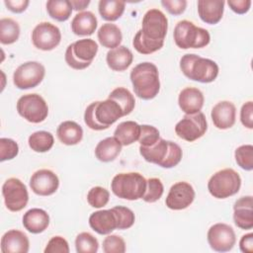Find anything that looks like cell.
<instances>
[{
	"label": "cell",
	"mask_w": 253,
	"mask_h": 253,
	"mask_svg": "<svg viewBox=\"0 0 253 253\" xmlns=\"http://www.w3.org/2000/svg\"><path fill=\"white\" fill-rule=\"evenodd\" d=\"M29 247L28 236L23 231L17 229L8 230L1 238L2 253H27Z\"/></svg>",
	"instance_id": "cell-20"
},
{
	"label": "cell",
	"mask_w": 253,
	"mask_h": 253,
	"mask_svg": "<svg viewBox=\"0 0 253 253\" xmlns=\"http://www.w3.org/2000/svg\"><path fill=\"white\" fill-rule=\"evenodd\" d=\"M130 81L137 97L142 100H151L160 90L159 72L155 64L141 62L135 65L130 71Z\"/></svg>",
	"instance_id": "cell-2"
},
{
	"label": "cell",
	"mask_w": 253,
	"mask_h": 253,
	"mask_svg": "<svg viewBox=\"0 0 253 253\" xmlns=\"http://www.w3.org/2000/svg\"><path fill=\"white\" fill-rule=\"evenodd\" d=\"M126 3L119 0H100L98 9L101 17L109 22L117 21L124 14Z\"/></svg>",
	"instance_id": "cell-31"
},
{
	"label": "cell",
	"mask_w": 253,
	"mask_h": 253,
	"mask_svg": "<svg viewBox=\"0 0 253 253\" xmlns=\"http://www.w3.org/2000/svg\"><path fill=\"white\" fill-rule=\"evenodd\" d=\"M56 134L59 141L63 144L75 145L81 141L83 137V129L76 122L65 121L58 126Z\"/></svg>",
	"instance_id": "cell-28"
},
{
	"label": "cell",
	"mask_w": 253,
	"mask_h": 253,
	"mask_svg": "<svg viewBox=\"0 0 253 253\" xmlns=\"http://www.w3.org/2000/svg\"><path fill=\"white\" fill-rule=\"evenodd\" d=\"M97 18L90 11H82L71 21V30L77 36H91L97 28Z\"/></svg>",
	"instance_id": "cell-26"
},
{
	"label": "cell",
	"mask_w": 253,
	"mask_h": 253,
	"mask_svg": "<svg viewBox=\"0 0 253 253\" xmlns=\"http://www.w3.org/2000/svg\"><path fill=\"white\" fill-rule=\"evenodd\" d=\"M110 200V193L107 189L96 186L89 190L87 194V201L89 205L93 208H103L105 207Z\"/></svg>",
	"instance_id": "cell-40"
},
{
	"label": "cell",
	"mask_w": 253,
	"mask_h": 253,
	"mask_svg": "<svg viewBox=\"0 0 253 253\" xmlns=\"http://www.w3.org/2000/svg\"><path fill=\"white\" fill-rule=\"evenodd\" d=\"M122 146L121 142L115 136L106 137L96 145L95 155L102 162H111L121 153Z\"/></svg>",
	"instance_id": "cell-27"
},
{
	"label": "cell",
	"mask_w": 253,
	"mask_h": 253,
	"mask_svg": "<svg viewBox=\"0 0 253 253\" xmlns=\"http://www.w3.org/2000/svg\"><path fill=\"white\" fill-rule=\"evenodd\" d=\"M235 161L242 169L251 171L253 169V146L251 144H244L235 149Z\"/></svg>",
	"instance_id": "cell-38"
},
{
	"label": "cell",
	"mask_w": 253,
	"mask_h": 253,
	"mask_svg": "<svg viewBox=\"0 0 253 253\" xmlns=\"http://www.w3.org/2000/svg\"><path fill=\"white\" fill-rule=\"evenodd\" d=\"M208 242L211 248L217 252L230 251L236 242L233 228L226 223H215L208 231Z\"/></svg>",
	"instance_id": "cell-15"
},
{
	"label": "cell",
	"mask_w": 253,
	"mask_h": 253,
	"mask_svg": "<svg viewBox=\"0 0 253 253\" xmlns=\"http://www.w3.org/2000/svg\"><path fill=\"white\" fill-rule=\"evenodd\" d=\"M19 153L18 143L11 139L2 137L0 138V161L11 160L15 158Z\"/></svg>",
	"instance_id": "cell-44"
},
{
	"label": "cell",
	"mask_w": 253,
	"mask_h": 253,
	"mask_svg": "<svg viewBox=\"0 0 253 253\" xmlns=\"http://www.w3.org/2000/svg\"><path fill=\"white\" fill-rule=\"evenodd\" d=\"M211 116L215 127L227 129L235 124L236 108L230 101H220L213 106Z\"/></svg>",
	"instance_id": "cell-18"
},
{
	"label": "cell",
	"mask_w": 253,
	"mask_h": 253,
	"mask_svg": "<svg viewBox=\"0 0 253 253\" xmlns=\"http://www.w3.org/2000/svg\"><path fill=\"white\" fill-rule=\"evenodd\" d=\"M223 0H199L198 13L203 22L210 25L217 24L223 15Z\"/></svg>",
	"instance_id": "cell-23"
},
{
	"label": "cell",
	"mask_w": 253,
	"mask_h": 253,
	"mask_svg": "<svg viewBox=\"0 0 253 253\" xmlns=\"http://www.w3.org/2000/svg\"><path fill=\"white\" fill-rule=\"evenodd\" d=\"M173 38L176 45L180 48H202L210 43V33L193 22L182 20L177 23L174 29Z\"/></svg>",
	"instance_id": "cell-5"
},
{
	"label": "cell",
	"mask_w": 253,
	"mask_h": 253,
	"mask_svg": "<svg viewBox=\"0 0 253 253\" xmlns=\"http://www.w3.org/2000/svg\"><path fill=\"white\" fill-rule=\"evenodd\" d=\"M142 28L140 30L143 37L151 41H164L167 30L168 20L159 9L148 10L142 19Z\"/></svg>",
	"instance_id": "cell-13"
},
{
	"label": "cell",
	"mask_w": 253,
	"mask_h": 253,
	"mask_svg": "<svg viewBox=\"0 0 253 253\" xmlns=\"http://www.w3.org/2000/svg\"><path fill=\"white\" fill-rule=\"evenodd\" d=\"M133 55L129 48L125 45H119L107 52L106 61L108 66L114 71H124L132 62Z\"/></svg>",
	"instance_id": "cell-25"
},
{
	"label": "cell",
	"mask_w": 253,
	"mask_h": 253,
	"mask_svg": "<svg viewBox=\"0 0 253 253\" xmlns=\"http://www.w3.org/2000/svg\"><path fill=\"white\" fill-rule=\"evenodd\" d=\"M240 250L243 253H252L253 252V233H247L243 235L239 241Z\"/></svg>",
	"instance_id": "cell-50"
},
{
	"label": "cell",
	"mask_w": 253,
	"mask_h": 253,
	"mask_svg": "<svg viewBox=\"0 0 253 253\" xmlns=\"http://www.w3.org/2000/svg\"><path fill=\"white\" fill-rule=\"evenodd\" d=\"M208 129L206 116L202 112L185 115L175 126L176 134L189 142L202 137Z\"/></svg>",
	"instance_id": "cell-10"
},
{
	"label": "cell",
	"mask_w": 253,
	"mask_h": 253,
	"mask_svg": "<svg viewBox=\"0 0 253 253\" xmlns=\"http://www.w3.org/2000/svg\"><path fill=\"white\" fill-rule=\"evenodd\" d=\"M29 146L36 152H46L51 149L54 143L53 135L45 130H39L33 132L28 139Z\"/></svg>",
	"instance_id": "cell-33"
},
{
	"label": "cell",
	"mask_w": 253,
	"mask_h": 253,
	"mask_svg": "<svg viewBox=\"0 0 253 253\" xmlns=\"http://www.w3.org/2000/svg\"><path fill=\"white\" fill-rule=\"evenodd\" d=\"M160 138L159 130L149 125L140 126V134L138 138V142L141 146H150L158 141Z\"/></svg>",
	"instance_id": "cell-42"
},
{
	"label": "cell",
	"mask_w": 253,
	"mask_h": 253,
	"mask_svg": "<svg viewBox=\"0 0 253 253\" xmlns=\"http://www.w3.org/2000/svg\"><path fill=\"white\" fill-rule=\"evenodd\" d=\"M17 111L21 117L33 124L43 122L48 115V107L39 94H26L19 98Z\"/></svg>",
	"instance_id": "cell-9"
},
{
	"label": "cell",
	"mask_w": 253,
	"mask_h": 253,
	"mask_svg": "<svg viewBox=\"0 0 253 253\" xmlns=\"http://www.w3.org/2000/svg\"><path fill=\"white\" fill-rule=\"evenodd\" d=\"M180 68L187 78L201 83H211L218 75V65L213 60L194 53L182 56Z\"/></svg>",
	"instance_id": "cell-4"
},
{
	"label": "cell",
	"mask_w": 253,
	"mask_h": 253,
	"mask_svg": "<svg viewBox=\"0 0 253 253\" xmlns=\"http://www.w3.org/2000/svg\"><path fill=\"white\" fill-rule=\"evenodd\" d=\"M140 134V126L133 121H126L119 124L115 129L114 136L122 145H130L138 140Z\"/></svg>",
	"instance_id": "cell-30"
},
{
	"label": "cell",
	"mask_w": 253,
	"mask_h": 253,
	"mask_svg": "<svg viewBox=\"0 0 253 253\" xmlns=\"http://www.w3.org/2000/svg\"><path fill=\"white\" fill-rule=\"evenodd\" d=\"M20 37L19 24L11 18L0 20V42L3 44H11L18 41Z\"/></svg>",
	"instance_id": "cell-35"
},
{
	"label": "cell",
	"mask_w": 253,
	"mask_h": 253,
	"mask_svg": "<svg viewBox=\"0 0 253 253\" xmlns=\"http://www.w3.org/2000/svg\"><path fill=\"white\" fill-rule=\"evenodd\" d=\"M112 210L117 217L118 229H127L133 225L135 215L130 209L123 206H117L115 208H112Z\"/></svg>",
	"instance_id": "cell-41"
},
{
	"label": "cell",
	"mask_w": 253,
	"mask_h": 253,
	"mask_svg": "<svg viewBox=\"0 0 253 253\" xmlns=\"http://www.w3.org/2000/svg\"><path fill=\"white\" fill-rule=\"evenodd\" d=\"M240 121L242 125L249 128H253V102L248 101L244 103L240 110Z\"/></svg>",
	"instance_id": "cell-46"
},
{
	"label": "cell",
	"mask_w": 253,
	"mask_h": 253,
	"mask_svg": "<svg viewBox=\"0 0 253 253\" xmlns=\"http://www.w3.org/2000/svg\"><path fill=\"white\" fill-rule=\"evenodd\" d=\"M139 153L147 162L157 164L163 168L176 166L183 156L182 148L177 143L161 137L153 145H139Z\"/></svg>",
	"instance_id": "cell-3"
},
{
	"label": "cell",
	"mask_w": 253,
	"mask_h": 253,
	"mask_svg": "<svg viewBox=\"0 0 253 253\" xmlns=\"http://www.w3.org/2000/svg\"><path fill=\"white\" fill-rule=\"evenodd\" d=\"M91 228L99 234H109L118 226L117 217L113 210H101L93 212L89 217Z\"/></svg>",
	"instance_id": "cell-22"
},
{
	"label": "cell",
	"mask_w": 253,
	"mask_h": 253,
	"mask_svg": "<svg viewBox=\"0 0 253 253\" xmlns=\"http://www.w3.org/2000/svg\"><path fill=\"white\" fill-rule=\"evenodd\" d=\"M195 199V190L191 184L185 181L177 182L171 186L166 197L165 204L168 209L181 211L187 209Z\"/></svg>",
	"instance_id": "cell-16"
},
{
	"label": "cell",
	"mask_w": 253,
	"mask_h": 253,
	"mask_svg": "<svg viewBox=\"0 0 253 253\" xmlns=\"http://www.w3.org/2000/svg\"><path fill=\"white\" fill-rule=\"evenodd\" d=\"M241 178L232 168H225L215 172L208 182L210 194L216 199H226L238 193Z\"/></svg>",
	"instance_id": "cell-7"
},
{
	"label": "cell",
	"mask_w": 253,
	"mask_h": 253,
	"mask_svg": "<svg viewBox=\"0 0 253 253\" xmlns=\"http://www.w3.org/2000/svg\"><path fill=\"white\" fill-rule=\"evenodd\" d=\"M102 248L105 253H124L126 252V242L121 236L111 234L103 240Z\"/></svg>",
	"instance_id": "cell-43"
},
{
	"label": "cell",
	"mask_w": 253,
	"mask_h": 253,
	"mask_svg": "<svg viewBox=\"0 0 253 253\" xmlns=\"http://www.w3.org/2000/svg\"><path fill=\"white\" fill-rule=\"evenodd\" d=\"M75 247L78 253H96L99 243L96 237L89 232H81L76 236Z\"/></svg>",
	"instance_id": "cell-37"
},
{
	"label": "cell",
	"mask_w": 253,
	"mask_h": 253,
	"mask_svg": "<svg viewBox=\"0 0 253 253\" xmlns=\"http://www.w3.org/2000/svg\"><path fill=\"white\" fill-rule=\"evenodd\" d=\"M233 220L241 229L253 227V199L252 196H245L238 199L233 206Z\"/></svg>",
	"instance_id": "cell-19"
},
{
	"label": "cell",
	"mask_w": 253,
	"mask_h": 253,
	"mask_svg": "<svg viewBox=\"0 0 253 253\" xmlns=\"http://www.w3.org/2000/svg\"><path fill=\"white\" fill-rule=\"evenodd\" d=\"M97 36L100 43L104 47L110 49L118 47L123 40L121 29L117 25L112 23L103 24L100 27Z\"/></svg>",
	"instance_id": "cell-29"
},
{
	"label": "cell",
	"mask_w": 253,
	"mask_h": 253,
	"mask_svg": "<svg viewBox=\"0 0 253 253\" xmlns=\"http://www.w3.org/2000/svg\"><path fill=\"white\" fill-rule=\"evenodd\" d=\"M164 44V41H151L142 36L140 30L137 31L133 40L132 45L135 50L141 54H150L159 50Z\"/></svg>",
	"instance_id": "cell-36"
},
{
	"label": "cell",
	"mask_w": 253,
	"mask_h": 253,
	"mask_svg": "<svg viewBox=\"0 0 253 253\" xmlns=\"http://www.w3.org/2000/svg\"><path fill=\"white\" fill-rule=\"evenodd\" d=\"M72 9L68 0H49L46 2V11L49 17L58 22L67 21L71 16Z\"/></svg>",
	"instance_id": "cell-32"
},
{
	"label": "cell",
	"mask_w": 253,
	"mask_h": 253,
	"mask_svg": "<svg viewBox=\"0 0 253 253\" xmlns=\"http://www.w3.org/2000/svg\"><path fill=\"white\" fill-rule=\"evenodd\" d=\"M61 41L60 30L48 22L40 23L32 32L33 44L42 50L47 51L55 48Z\"/></svg>",
	"instance_id": "cell-14"
},
{
	"label": "cell",
	"mask_w": 253,
	"mask_h": 253,
	"mask_svg": "<svg viewBox=\"0 0 253 253\" xmlns=\"http://www.w3.org/2000/svg\"><path fill=\"white\" fill-rule=\"evenodd\" d=\"M44 66L38 61H27L21 64L13 74L14 85L22 90L35 88L43 79Z\"/></svg>",
	"instance_id": "cell-11"
},
{
	"label": "cell",
	"mask_w": 253,
	"mask_h": 253,
	"mask_svg": "<svg viewBox=\"0 0 253 253\" xmlns=\"http://www.w3.org/2000/svg\"><path fill=\"white\" fill-rule=\"evenodd\" d=\"M164 187L161 180L158 178H149L146 180V189L141 199L146 203H154L162 197Z\"/></svg>",
	"instance_id": "cell-39"
},
{
	"label": "cell",
	"mask_w": 253,
	"mask_h": 253,
	"mask_svg": "<svg viewBox=\"0 0 253 253\" xmlns=\"http://www.w3.org/2000/svg\"><path fill=\"white\" fill-rule=\"evenodd\" d=\"M162 6L172 15H181L187 7L186 0H162Z\"/></svg>",
	"instance_id": "cell-47"
},
{
	"label": "cell",
	"mask_w": 253,
	"mask_h": 253,
	"mask_svg": "<svg viewBox=\"0 0 253 253\" xmlns=\"http://www.w3.org/2000/svg\"><path fill=\"white\" fill-rule=\"evenodd\" d=\"M48 224L49 215L42 209H31L23 215V225L31 233H42L47 228Z\"/></svg>",
	"instance_id": "cell-24"
},
{
	"label": "cell",
	"mask_w": 253,
	"mask_h": 253,
	"mask_svg": "<svg viewBox=\"0 0 253 253\" xmlns=\"http://www.w3.org/2000/svg\"><path fill=\"white\" fill-rule=\"evenodd\" d=\"M108 99L114 100L119 104V106L123 110L124 116L129 115L135 106V100L133 95L126 88L124 87H118L114 89L110 93Z\"/></svg>",
	"instance_id": "cell-34"
},
{
	"label": "cell",
	"mask_w": 253,
	"mask_h": 253,
	"mask_svg": "<svg viewBox=\"0 0 253 253\" xmlns=\"http://www.w3.org/2000/svg\"><path fill=\"white\" fill-rule=\"evenodd\" d=\"M228 6L236 14H245L249 11L251 6L250 0H228Z\"/></svg>",
	"instance_id": "cell-48"
},
{
	"label": "cell",
	"mask_w": 253,
	"mask_h": 253,
	"mask_svg": "<svg viewBox=\"0 0 253 253\" xmlns=\"http://www.w3.org/2000/svg\"><path fill=\"white\" fill-rule=\"evenodd\" d=\"M69 245L65 238L61 236H53L47 242L44 253H68Z\"/></svg>",
	"instance_id": "cell-45"
},
{
	"label": "cell",
	"mask_w": 253,
	"mask_h": 253,
	"mask_svg": "<svg viewBox=\"0 0 253 253\" xmlns=\"http://www.w3.org/2000/svg\"><path fill=\"white\" fill-rule=\"evenodd\" d=\"M124 117L122 108L117 102L111 99L91 103L85 110L84 122L93 130L107 129Z\"/></svg>",
	"instance_id": "cell-1"
},
{
	"label": "cell",
	"mask_w": 253,
	"mask_h": 253,
	"mask_svg": "<svg viewBox=\"0 0 253 253\" xmlns=\"http://www.w3.org/2000/svg\"><path fill=\"white\" fill-rule=\"evenodd\" d=\"M5 6L13 13H22L24 12L28 5L30 4L29 0H5L4 1Z\"/></svg>",
	"instance_id": "cell-49"
},
{
	"label": "cell",
	"mask_w": 253,
	"mask_h": 253,
	"mask_svg": "<svg viewBox=\"0 0 253 253\" xmlns=\"http://www.w3.org/2000/svg\"><path fill=\"white\" fill-rule=\"evenodd\" d=\"M98 52V44L92 39H82L69 44L65 51V61L73 69L87 68Z\"/></svg>",
	"instance_id": "cell-8"
},
{
	"label": "cell",
	"mask_w": 253,
	"mask_h": 253,
	"mask_svg": "<svg viewBox=\"0 0 253 253\" xmlns=\"http://www.w3.org/2000/svg\"><path fill=\"white\" fill-rule=\"evenodd\" d=\"M204 95L202 91L195 87H187L183 89L178 97L180 109L187 115L201 112L204 106Z\"/></svg>",
	"instance_id": "cell-21"
},
{
	"label": "cell",
	"mask_w": 253,
	"mask_h": 253,
	"mask_svg": "<svg viewBox=\"0 0 253 253\" xmlns=\"http://www.w3.org/2000/svg\"><path fill=\"white\" fill-rule=\"evenodd\" d=\"M70 3L74 10L82 11L90 4V1L89 0H71Z\"/></svg>",
	"instance_id": "cell-51"
},
{
	"label": "cell",
	"mask_w": 253,
	"mask_h": 253,
	"mask_svg": "<svg viewBox=\"0 0 253 253\" xmlns=\"http://www.w3.org/2000/svg\"><path fill=\"white\" fill-rule=\"evenodd\" d=\"M2 195L6 208L11 211H20L26 208L29 194L26 185L18 178H9L2 186Z\"/></svg>",
	"instance_id": "cell-12"
},
{
	"label": "cell",
	"mask_w": 253,
	"mask_h": 253,
	"mask_svg": "<svg viewBox=\"0 0 253 253\" xmlns=\"http://www.w3.org/2000/svg\"><path fill=\"white\" fill-rule=\"evenodd\" d=\"M59 186L57 175L48 169L36 171L30 179L32 191L39 196H50L56 192Z\"/></svg>",
	"instance_id": "cell-17"
},
{
	"label": "cell",
	"mask_w": 253,
	"mask_h": 253,
	"mask_svg": "<svg viewBox=\"0 0 253 253\" xmlns=\"http://www.w3.org/2000/svg\"><path fill=\"white\" fill-rule=\"evenodd\" d=\"M111 189L121 199L135 201L143 197L146 189V179L137 172L120 173L113 178Z\"/></svg>",
	"instance_id": "cell-6"
}]
</instances>
